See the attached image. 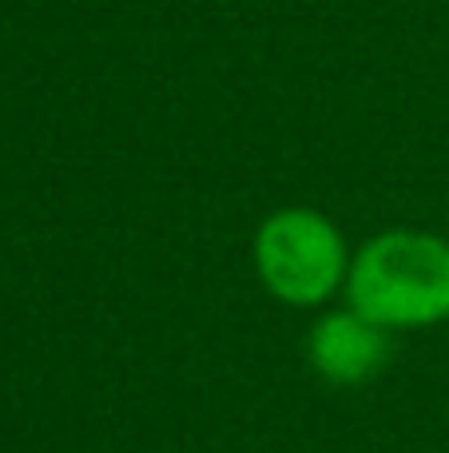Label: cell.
I'll return each instance as SVG.
<instances>
[{
  "instance_id": "6da1fadb",
  "label": "cell",
  "mask_w": 449,
  "mask_h": 453,
  "mask_svg": "<svg viewBox=\"0 0 449 453\" xmlns=\"http://www.w3.org/2000/svg\"><path fill=\"white\" fill-rule=\"evenodd\" d=\"M354 311L378 326H426L449 314V242L418 231H390L350 271Z\"/></svg>"
},
{
  "instance_id": "7a4b0ae2",
  "label": "cell",
  "mask_w": 449,
  "mask_h": 453,
  "mask_svg": "<svg viewBox=\"0 0 449 453\" xmlns=\"http://www.w3.org/2000/svg\"><path fill=\"white\" fill-rule=\"evenodd\" d=\"M255 258L267 287L286 303H318L342 279L339 231L315 211H278L263 223Z\"/></svg>"
},
{
  "instance_id": "3957f363",
  "label": "cell",
  "mask_w": 449,
  "mask_h": 453,
  "mask_svg": "<svg viewBox=\"0 0 449 453\" xmlns=\"http://www.w3.org/2000/svg\"><path fill=\"white\" fill-rule=\"evenodd\" d=\"M390 338L386 326H378L374 319L350 311V314H331L318 322V330L310 334V358L334 382H362L386 362Z\"/></svg>"
}]
</instances>
